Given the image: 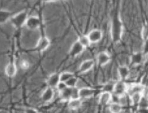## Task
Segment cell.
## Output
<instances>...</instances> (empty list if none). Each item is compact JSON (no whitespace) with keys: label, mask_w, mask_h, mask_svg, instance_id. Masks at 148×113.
I'll return each mask as SVG.
<instances>
[{"label":"cell","mask_w":148,"mask_h":113,"mask_svg":"<svg viewBox=\"0 0 148 113\" xmlns=\"http://www.w3.org/2000/svg\"><path fill=\"white\" fill-rule=\"evenodd\" d=\"M73 77H75L73 73L69 71H65L60 73V82L65 83Z\"/></svg>","instance_id":"24"},{"label":"cell","mask_w":148,"mask_h":113,"mask_svg":"<svg viewBox=\"0 0 148 113\" xmlns=\"http://www.w3.org/2000/svg\"><path fill=\"white\" fill-rule=\"evenodd\" d=\"M59 92V98L61 101L62 102H68L70 99H71V93L72 88H71L67 87L66 88L61 91Z\"/></svg>","instance_id":"18"},{"label":"cell","mask_w":148,"mask_h":113,"mask_svg":"<svg viewBox=\"0 0 148 113\" xmlns=\"http://www.w3.org/2000/svg\"><path fill=\"white\" fill-rule=\"evenodd\" d=\"M87 36L89 38L91 45L96 44L101 40L103 37V33L100 29H94L88 33Z\"/></svg>","instance_id":"5"},{"label":"cell","mask_w":148,"mask_h":113,"mask_svg":"<svg viewBox=\"0 0 148 113\" xmlns=\"http://www.w3.org/2000/svg\"><path fill=\"white\" fill-rule=\"evenodd\" d=\"M78 81H79V79L75 76L71 78L70 79H69L67 82H65V84L68 87L73 88H75L78 86Z\"/></svg>","instance_id":"25"},{"label":"cell","mask_w":148,"mask_h":113,"mask_svg":"<svg viewBox=\"0 0 148 113\" xmlns=\"http://www.w3.org/2000/svg\"><path fill=\"white\" fill-rule=\"evenodd\" d=\"M79 89V98L82 99H87L92 98L95 92L94 88L88 86H84Z\"/></svg>","instance_id":"14"},{"label":"cell","mask_w":148,"mask_h":113,"mask_svg":"<svg viewBox=\"0 0 148 113\" xmlns=\"http://www.w3.org/2000/svg\"><path fill=\"white\" fill-rule=\"evenodd\" d=\"M115 83V82H114ZM114 83L113 82H107L105 84L103 88H102V91L105 92H108L113 94V90H114Z\"/></svg>","instance_id":"26"},{"label":"cell","mask_w":148,"mask_h":113,"mask_svg":"<svg viewBox=\"0 0 148 113\" xmlns=\"http://www.w3.org/2000/svg\"><path fill=\"white\" fill-rule=\"evenodd\" d=\"M95 65V61L93 59H88L82 62L79 66V72L81 73H85L90 71Z\"/></svg>","instance_id":"10"},{"label":"cell","mask_w":148,"mask_h":113,"mask_svg":"<svg viewBox=\"0 0 148 113\" xmlns=\"http://www.w3.org/2000/svg\"><path fill=\"white\" fill-rule=\"evenodd\" d=\"M113 99V94L108 92L102 91L98 98V103L102 105H109L112 102Z\"/></svg>","instance_id":"12"},{"label":"cell","mask_w":148,"mask_h":113,"mask_svg":"<svg viewBox=\"0 0 148 113\" xmlns=\"http://www.w3.org/2000/svg\"><path fill=\"white\" fill-rule=\"evenodd\" d=\"M41 21L39 17L32 16L29 17L26 23L25 26L30 30H36L40 28Z\"/></svg>","instance_id":"4"},{"label":"cell","mask_w":148,"mask_h":113,"mask_svg":"<svg viewBox=\"0 0 148 113\" xmlns=\"http://www.w3.org/2000/svg\"><path fill=\"white\" fill-rule=\"evenodd\" d=\"M108 108L110 113H121L123 111V107L118 103H111Z\"/></svg>","instance_id":"22"},{"label":"cell","mask_w":148,"mask_h":113,"mask_svg":"<svg viewBox=\"0 0 148 113\" xmlns=\"http://www.w3.org/2000/svg\"><path fill=\"white\" fill-rule=\"evenodd\" d=\"M85 49V48L77 40L72 45L69 51V55L72 58H76L81 55L84 52Z\"/></svg>","instance_id":"7"},{"label":"cell","mask_w":148,"mask_h":113,"mask_svg":"<svg viewBox=\"0 0 148 113\" xmlns=\"http://www.w3.org/2000/svg\"><path fill=\"white\" fill-rule=\"evenodd\" d=\"M51 45V40L47 37L43 36L38 40L36 46V49L39 52H43L49 47Z\"/></svg>","instance_id":"8"},{"label":"cell","mask_w":148,"mask_h":113,"mask_svg":"<svg viewBox=\"0 0 148 113\" xmlns=\"http://www.w3.org/2000/svg\"><path fill=\"white\" fill-rule=\"evenodd\" d=\"M144 57L142 52H136L130 56V63L133 66H138L144 61Z\"/></svg>","instance_id":"15"},{"label":"cell","mask_w":148,"mask_h":113,"mask_svg":"<svg viewBox=\"0 0 148 113\" xmlns=\"http://www.w3.org/2000/svg\"><path fill=\"white\" fill-rule=\"evenodd\" d=\"M96 59L98 65L100 66H104L109 64L112 58H111L110 55L107 52L101 51L97 54Z\"/></svg>","instance_id":"9"},{"label":"cell","mask_w":148,"mask_h":113,"mask_svg":"<svg viewBox=\"0 0 148 113\" xmlns=\"http://www.w3.org/2000/svg\"><path fill=\"white\" fill-rule=\"evenodd\" d=\"M118 103H119L123 107L127 105L128 104V99L127 98L126 95H124L119 97Z\"/></svg>","instance_id":"27"},{"label":"cell","mask_w":148,"mask_h":113,"mask_svg":"<svg viewBox=\"0 0 148 113\" xmlns=\"http://www.w3.org/2000/svg\"><path fill=\"white\" fill-rule=\"evenodd\" d=\"M128 85H127L124 81H117L114 83L113 94L118 97L126 95L128 90Z\"/></svg>","instance_id":"3"},{"label":"cell","mask_w":148,"mask_h":113,"mask_svg":"<svg viewBox=\"0 0 148 113\" xmlns=\"http://www.w3.org/2000/svg\"><path fill=\"white\" fill-rule=\"evenodd\" d=\"M141 36L144 40H147L148 37V26H145L143 27L141 30Z\"/></svg>","instance_id":"29"},{"label":"cell","mask_w":148,"mask_h":113,"mask_svg":"<svg viewBox=\"0 0 148 113\" xmlns=\"http://www.w3.org/2000/svg\"><path fill=\"white\" fill-rule=\"evenodd\" d=\"M60 82V73H53L51 74L46 79L47 86L51 87L53 89H56Z\"/></svg>","instance_id":"13"},{"label":"cell","mask_w":148,"mask_h":113,"mask_svg":"<svg viewBox=\"0 0 148 113\" xmlns=\"http://www.w3.org/2000/svg\"><path fill=\"white\" fill-rule=\"evenodd\" d=\"M79 89L78 87L72 88L71 99H78L79 98Z\"/></svg>","instance_id":"28"},{"label":"cell","mask_w":148,"mask_h":113,"mask_svg":"<svg viewBox=\"0 0 148 113\" xmlns=\"http://www.w3.org/2000/svg\"><path fill=\"white\" fill-rule=\"evenodd\" d=\"M17 73V67L14 61H11L5 68V73L9 78L14 77Z\"/></svg>","instance_id":"16"},{"label":"cell","mask_w":148,"mask_h":113,"mask_svg":"<svg viewBox=\"0 0 148 113\" xmlns=\"http://www.w3.org/2000/svg\"><path fill=\"white\" fill-rule=\"evenodd\" d=\"M123 31V26L121 21L119 17H116L111 27V36L114 42H119L121 39Z\"/></svg>","instance_id":"1"},{"label":"cell","mask_w":148,"mask_h":113,"mask_svg":"<svg viewBox=\"0 0 148 113\" xmlns=\"http://www.w3.org/2000/svg\"><path fill=\"white\" fill-rule=\"evenodd\" d=\"M142 98L143 97L142 93H136L129 96L130 103L132 105H139Z\"/></svg>","instance_id":"21"},{"label":"cell","mask_w":148,"mask_h":113,"mask_svg":"<svg viewBox=\"0 0 148 113\" xmlns=\"http://www.w3.org/2000/svg\"><path fill=\"white\" fill-rule=\"evenodd\" d=\"M117 74L119 78V80L126 81L130 76V69L126 65H120L117 68Z\"/></svg>","instance_id":"11"},{"label":"cell","mask_w":148,"mask_h":113,"mask_svg":"<svg viewBox=\"0 0 148 113\" xmlns=\"http://www.w3.org/2000/svg\"><path fill=\"white\" fill-rule=\"evenodd\" d=\"M68 86H66V84L65 82H60L59 85H58L56 89L58 90V92H60L61 91H63L64 90H65V88H66Z\"/></svg>","instance_id":"31"},{"label":"cell","mask_w":148,"mask_h":113,"mask_svg":"<svg viewBox=\"0 0 148 113\" xmlns=\"http://www.w3.org/2000/svg\"><path fill=\"white\" fill-rule=\"evenodd\" d=\"M138 113H148V108H139Z\"/></svg>","instance_id":"34"},{"label":"cell","mask_w":148,"mask_h":113,"mask_svg":"<svg viewBox=\"0 0 148 113\" xmlns=\"http://www.w3.org/2000/svg\"><path fill=\"white\" fill-rule=\"evenodd\" d=\"M24 113H39V112L38 110H36L34 108L29 107V108H26L25 109Z\"/></svg>","instance_id":"33"},{"label":"cell","mask_w":148,"mask_h":113,"mask_svg":"<svg viewBox=\"0 0 148 113\" xmlns=\"http://www.w3.org/2000/svg\"><path fill=\"white\" fill-rule=\"evenodd\" d=\"M147 40H148V37H147Z\"/></svg>","instance_id":"35"},{"label":"cell","mask_w":148,"mask_h":113,"mask_svg":"<svg viewBox=\"0 0 148 113\" xmlns=\"http://www.w3.org/2000/svg\"><path fill=\"white\" fill-rule=\"evenodd\" d=\"M20 67L24 70H26L29 67V63L25 60H23L20 63Z\"/></svg>","instance_id":"30"},{"label":"cell","mask_w":148,"mask_h":113,"mask_svg":"<svg viewBox=\"0 0 148 113\" xmlns=\"http://www.w3.org/2000/svg\"><path fill=\"white\" fill-rule=\"evenodd\" d=\"M12 16L11 12L8 10L1 9L0 11V23L1 25L10 21Z\"/></svg>","instance_id":"19"},{"label":"cell","mask_w":148,"mask_h":113,"mask_svg":"<svg viewBox=\"0 0 148 113\" xmlns=\"http://www.w3.org/2000/svg\"><path fill=\"white\" fill-rule=\"evenodd\" d=\"M142 95L143 99L148 101V86H145L144 89L142 92Z\"/></svg>","instance_id":"32"},{"label":"cell","mask_w":148,"mask_h":113,"mask_svg":"<svg viewBox=\"0 0 148 113\" xmlns=\"http://www.w3.org/2000/svg\"><path fill=\"white\" fill-rule=\"evenodd\" d=\"M55 89L47 86L41 94V100L44 103H49L53 101L55 97Z\"/></svg>","instance_id":"6"},{"label":"cell","mask_w":148,"mask_h":113,"mask_svg":"<svg viewBox=\"0 0 148 113\" xmlns=\"http://www.w3.org/2000/svg\"><path fill=\"white\" fill-rule=\"evenodd\" d=\"M28 18L29 15L27 11L26 10H23L13 15L10 22L14 28L20 29L25 26Z\"/></svg>","instance_id":"2"},{"label":"cell","mask_w":148,"mask_h":113,"mask_svg":"<svg viewBox=\"0 0 148 113\" xmlns=\"http://www.w3.org/2000/svg\"><path fill=\"white\" fill-rule=\"evenodd\" d=\"M82 105V100L80 98L71 99L68 102V107L71 110H77Z\"/></svg>","instance_id":"20"},{"label":"cell","mask_w":148,"mask_h":113,"mask_svg":"<svg viewBox=\"0 0 148 113\" xmlns=\"http://www.w3.org/2000/svg\"><path fill=\"white\" fill-rule=\"evenodd\" d=\"M77 40L85 49L87 47H90L91 45L87 35H81V36H79L78 37Z\"/></svg>","instance_id":"23"},{"label":"cell","mask_w":148,"mask_h":113,"mask_svg":"<svg viewBox=\"0 0 148 113\" xmlns=\"http://www.w3.org/2000/svg\"><path fill=\"white\" fill-rule=\"evenodd\" d=\"M144 88H145V86L140 82L132 84L130 85H128V90H127V94H128L129 96H130L132 94H134L136 93H142L144 89Z\"/></svg>","instance_id":"17"}]
</instances>
